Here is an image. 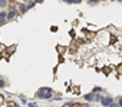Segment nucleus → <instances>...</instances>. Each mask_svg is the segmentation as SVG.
Listing matches in <instances>:
<instances>
[{
	"instance_id": "nucleus-1",
	"label": "nucleus",
	"mask_w": 122,
	"mask_h": 107,
	"mask_svg": "<svg viewBox=\"0 0 122 107\" xmlns=\"http://www.w3.org/2000/svg\"><path fill=\"white\" fill-rule=\"evenodd\" d=\"M36 96H37L39 98H42V100H49V98L53 96V91H52L49 87H42V89L37 90Z\"/></svg>"
},
{
	"instance_id": "nucleus-2",
	"label": "nucleus",
	"mask_w": 122,
	"mask_h": 107,
	"mask_svg": "<svg viewBox=\"0 0 122 107\" xmlns=\"http://www.w3.org/2000/svg\"><path fill=\"white\" fill-rule=\"evenodd\" d=\"M19 16V10H16V7H13L12 6V9H10V12L7 13V16H6V20H13V19H16Z\"/></svg>"
},
{
	"instance_id": "nucleus-3",
	"label": "nucleus",
	"mask_w": 122,
	"mask_h": 107,
	"mask_svg": "<svg viewBox=\"0 0 122 107\" xmlns=\"http://www.w3.org/2000/svg\"><path fill=\"white\" fill-rule=\"evenodd\" d=\"M101 103H102L103 107H109V106L113 103V98L109 97V96H108V97H102V98H101Z\"/></svg>"
},
{
	"instance_id": "nucleus-4",
	"label": "nucleus",
	"mask_w": 122,
	"mask_h": 107,
	"mask_svg": "<svg viewBox=\"0 0 122 107\" xmlns=\"http://www.w3.org/2000/svg\"><path fill=\"white\" fill-rule=\"evenodd\" d=\"M32 7V4H29V6H26V4H19V13H26L27 12V9H30Z\"/></svg>"
},
{
	"instance_id": "nucleus-5",
	"label": "nucleus",
	"mask_w": 122,
	"mask_h": 107,
	"mask_svg": "<svg viewBox=\"0 0 122 107\" xmlns=\"http://www.w3.org/2000/svg\"><path fill=\"white\" fill-rule=\"evenodd\" d=\"M6 16H7L6 12H0V26L6 23Z\"/></svg>"
},
{
	"instance_id": "nucleus-6",
	"label": "nucleus",
	"mask_w": 122,
	"mask_h": 107,
	"mask_svg": "<svg viewBox=\"0 0 122 107\" xmlns=\"http://www.w3.org/2000/svg\"><path fill=\"white\" fill-rule=\"evenodd\" d=\"M85 100H86V101H93V93L86 94V96H85Z\"/></svg>"
},
{
	"instance_id": "nucleus-7",
	"label": "nucleus",
	"mask_w": 122,
	"mask_h": 107,
	"mask_svg": "<svg viewBox=\"0 0 122 107\" xmlns=\"http://www.w3.org/2000/svg\"><path fill=\"white\" fill-rule=\"evenodd\" d=\"M0 6H2V7H6V6H7V0H0Z\"/></svg>"
},
{
	"instance_id": "nucleus-8",
	"label": "nucleus",
	"mask_w": 122,
	"mask_h": 107,
	"mask_svg": "<svg viewBox=\"0 0 122 107\" xmlns=\"http://www.w3.org/2000/svg\"><path fill=\"white\" fill-rule=\"evenodd\" d=\"M5 86H6V81H5L3 79H0V89H3Z\"/></svg>"
},
{
	"instance_id": "nucleus-9",
	"label": "nucleus",
	"mask_w": 122,
	"mask_h": 107,
	"mask_svg": "<svg viewBox=\"0 0 122 107\" xmlns=\"http://www.w3.org/2000/svg\"><path fill=\"white\" fill-rule=\"evenodd\" d=\"M118 107H122V97H121L119 101H118Z\"/></svg>"
},
{
	"instance_id": "nucleus-10",
	"label": "nucleus",
	"mask_w": 122,
	"mask_h": 107,
	"mask_svg": "<svg viewBox=\"0 0 122 107\" xmlns=\"http://www.w3.org/2000/svg\"><path fill=\"white\" fill-rule=\"evenodd\" d=\"M29 107H36V103H29Z\"/></svg>"
},
{
	"instance_id": "nucleus-11",
	"label": "nucleus",
	"mask_w": 122,
	"mask_h": 107,
	"mask_svg": "<svg viewBox=\"0 0 122 107\" xmlns=\"http://www.w3.org/2000/svg\"><path fill=\"white\" fill-rule=\"evenodd\" d=\"M63 2H66L68 4H72V0H63Z\"/></svg>"
},
{
	"instance_id": "nucleus-12",
	"label": "nucleus",
	"mask_w": 122,
	"mask_h": 107,
	"mask_svg": "<svg viewBox=\"0 0 122 107\" xmlns=\"http://www.w3.org/2000/svg\"><path fill=\"white\" fill-rule=\"evenodd\" d=\"M42 2H43V0H35L33 3H42Z\"/></svg>"
},
{
	"instance_id": "nucleus-13",
	"label": "nucleus",
	"mask_w": 122,
	"mask_h": 107,
	"mask_svg": "<svg viewBox=\"0 0 122 107\" xmlns=\"http://www.w3.org/2000/svg\"><path fill=\"white\" fill-rule=\"evenodd\" d=\"M118 2H122V0H118Z\"/></svg>"
},
{
	"instance_id": "nucleus-14",
	"label": "nucleus",
	"mask_w": 122,
	"mask_h": 107,
	"mask_svg": "<svg viewBox=\"0 0 122 107\" xmlns=\"http://www.w3.org/2000/svg\"><path fill=\"white\" fill-rule=\"evenodd\" d=\"M0 9H2V6H0Z\"/></svg>"
}]
</instances>
